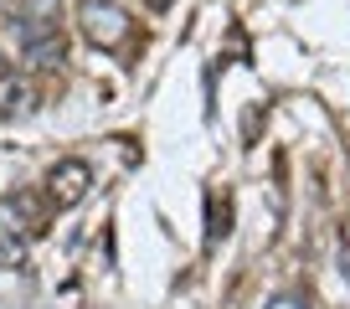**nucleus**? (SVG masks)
Instances as JSON below:
<instances>
[{"label": "nucleus", "instance_id": "nucleus-1", "mask_svg": "<svg viewBox=\"0 0 350 309\" xmlns=\"http://www.w3.org/2000/svg\"><path fill=\"white\" fill-rule=\"evenodd\" d=\"M5 36H11V57L26 67V72H57L67 62V42L57 31V21H42V16H5Z\"/></svg>", "mask_w": 350, "mask_h": 309}, {"label": "nucleus", "instance_id": "nucleus-2", "mask_svg": "<svg viewBox=\"0 0 350 309\" xmlns=\"http://www.w3.org/2000/svg\"><path fill=\"white\" fill-rule=\"evenodd\" d=\"M88 186H93L88 160H62V165H52V176H46V201H52L57 211H67V206H77V201L88 196Z\"/></svg>", "mask_w": 350, "mask_h": 309}, {"label": "nucleus", "instance_id": "nucleus-3", "mask_svg": "<svg viewBox=\"0 0 350 309\" xmlns=\"http://www.w3.org/2000/svg\"><path fill=\"white\" fill-rule=\"evenodd\" d=\"M83 31L93 36V42L103 46V52H113V46L129 36V26H124V11L113 5V0H83Z\"/></svg>", "mask_w": 350, "mask_h": 309}, {"label": "nucleus", "instance_id": "nucleus-4", "mask_svg": "<svg viewBox=\"0 0 350 309\" xmlns=\"http://www.w3.org/2000/svg\"><path fill=\"white\" fill-rule=\"evenodd\" d=\"M26 243H31V227H26L21 206H16V201H0V268H21Z\"/></svg>", "mask_w": 350, "mask_h": 309}, {"label": "nucleus", "instance_id": "nucleus-5", "mask_svg": "<svg viewBox=\"0 0 350 309\" xmlns=\"http://www.w3.org/2000/svg\"><path fill=\"white\" fill-rule=\"evenodd\" d=\"M36 113V83L26 77V67L0 72V119H31Z\"/></svg>", "mask_w": 350, "mask_h": 309}, {"label": "nucleus", "instance_id": "nucleus-6", "mask_svg": "<svg viewBox=\"0 0 350 309\" xmlns=\"http://www.w3.org/2000/svg\"><path fill=\"white\" fill-rule=\"evenodd\" d=\"M11 11L42 16V21H57V16H62V0H11Z\"/></svg>", "mask_w": 350, "mask_h": 309}, {"label": "nucleus", "instance_id": "nucleus-7", "mask_svg": "<svg viewBox=\"0 0 350 309\" xmlns=\"http://www.w3.org/2000/svg\"><path fill=\"white\" fill-rule=\"evenodd\" d=\"M268 309H309V299H304V294H278Z\"/></svg>", "mask_w": 350, "mask_h": 309}, {"label": "nucleus", "instance_id": "nucleus-8", "mask_svg": "<svg viewBox=\"0 0 350 309\" xmlns=\"http://www.w3.org/2000/svg\"><path fill=\"white\" fill-rule=\"evenodd\" d=\"M144 5H150V11H170V0H144Z\"/></svg>", "mask_w": 350, "mask_h": 309}]
</instances>
